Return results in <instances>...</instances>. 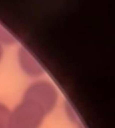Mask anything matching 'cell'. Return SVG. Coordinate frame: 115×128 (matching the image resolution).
Here are the masks:
<instances>
[{
  "instance_id": "6da1fadb",
  "label": "cell",
  "mask_w": 115,
  "mask_h": 128,
  "mask_svg": "<svg viewBox=\"0 0 115 128\" xmlns=\"http://www.w3.org/2000/svg\"><path fill=\"white\" fill-rule=\"evenodd\" d=\"M47 115L38 103L23 97L10 112L8 128H40Z\"/></svg>"
},
{
  "instance_id": "7a4b0ae2",
  "label": "cell",
  "mask_w": 115,
  "mask_h": 128,
  "mask_svg": "<svg viewBox=\"0 0 115 128\" xmlns=\"http://www.w3.org/2000/svg\"><path fill=\"white\" fill-rule=\"evenodd\" d=\"M23 97L35 101L49 114L57 104L58 91L52 83L40 80L32 83L26 89Z\"/></svg>"
},
{
  "instance_id": "3957f363",
  "label": "cell",
  "mask_w": 115,
  "mask_h": 128,
  "mask_svg": "<svg viewBox=\"0 0 115 128\" xmlns=\"http://www.w3.org/2000/svg\"><path fill=\"white\" fill-rule=\"evenodd\" d=\"M18 59L22 69L25 71L26 74L36 77L40 76L44 73L42 67L38 64V62L34 59V57L24 48H21L18 52Z\"/></svg>"
},
{
  "instance_id": "277c9868",
  "label": "cell",
  "mask_w": 115,
  "mask_h": 128,
  "mask_svg": "<svg viewBox=\"0 0 115 128\" xmlns=\"http://www.w3.org/2000/svg\"><path fill=\"white\" fill-rule=\"evenodd\" d=\"M11 110L3 103H0V128H8Z\"/></svg>"
},
{
  "instance_id": "5b68a950",
  "label": "cell",
  "mask_w": 115,
  "mask_h": 128,
  "mask_svg": "<svg viewBox=\"0 0 115 128\" xmlns=\"http://www.w3.org/2000/svg\"><path fill=\"white\" fill-rule=\"evenodd\" d=\"M15 42L14 37L8 33L2 26H0V43H5V44H13Z\"/></svg>"
},
{
  "instance_id": "8992f818",
  "label": "cell",
  "mask_w": 115,
  "mask_h": 128,
  "mask_svg": "<svg viewBox=\"0 0 115 128\" xmlns=\"http://www.w3.org/2000/svg\"><path fill=\"white\" fill-rule=\"evenodd\" d=\"M2 56H3V48H2V45L0 43V61L2 59Z\"/></svg>"
}]
</instances>
